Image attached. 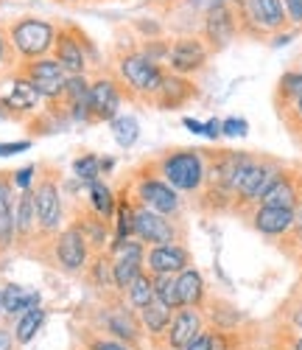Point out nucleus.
<instances>
[{
  "mask_svg": "<svg viewBox=\"0 0 302 350\" xmlns=\"http://www.w3.org/2000/svg\"><path fill=\"white\" fill-rule=\"evenodd\" d=\"M56 42V28L45 20H20L12 25V45L23 59H42Z\"/></svg>",
  "mask_w": 302,
  "mask_h": 350,
  "instance_id": "1",
  "label": "nucleus"
},
{
  "mask_svg": "<svg viewBox=\"0 0 302 350\" xmlns=\"http://www.w3.org/2000/svg\"><path fill=\"white\" fill-rule=\"evenodd\" d=\"M143 244L140 241H115L112 244V286L118 291H126L140 275H143Z\"/></svg>",
  "mask_w": 302,
  "mask_h": 350,
  "instance_id": "2",
  "label": "nucleus"
},
{
  "mask_svg": "<svg viewBox=\"0 0 302 350\" xmlns=\"http://www.w3.org/2000/svg\"><path fill=\"white\" fill-rule=\"evenodd\" d=\"M165 183L176 191H199L204 183V165L196 152H176L163 160Z\"/></svg>",
  "mask_w": 302,
  "mask_h": 350,
  "instance_id": "3",
  "label": "nucleus"
},
{
  "mask_svg": "<svg viewBox=\"0 0 302 350\" xmlns=\"http://www.w3.org/2000/svg\"><path fill=\"white\" fill-rule=\"evenodd\" d=\"M101 328H104V331H98L101 336L126 342V345H132V347H137L140 339H143L140 317L135 314V308H126L124 303L107 306V308L101 311Z\"/></svg>",
  "mask_w": 302,
  "mask_h": 350,
  "instance_id": "4",
  "label": "nucleus"
},
{
  "mask_svg": "<svg viewBox=\"0 0 302 350\" xmlns=\"http://www.w3.org/2000/svg\"><path fill=\"white\" fill-rule=\"evenodd\" d=\"M87 258H90V244L76 224L59 232V239L53 241V260L59 269L68 275H79L87 267Z\"/></svg>",
  "mask_w": 302,
  "mask_h": 350,
  "instance_id": "5",
  "label": "nucleus"
},
{
  "mask_svg": "<svg viewBox=\"0 0 302 350\" xmlns=\"http://www.w3.org/2000/svg\"><path fill=\"white\" fill-rule=\"evenodd\" d=\"M23 76L34 84V90L42 96V98H62L65 96V84H68V73L62 70V65H59L56 59H51V56H42V59H34L28 62Z\"/></svg>",
  "mask_w": 302,
  "mask_h": 350,
  "instance_id": "6",
  "label": "nucleus"
},
{
  "mask_svg": "<svg viewBox=\"0 0 302 350\" xmlns=\"http://www.w3.org/2000/svg\"><path fill=\"white\" fill-rule=\"evenodd\" d=\"M34 211L40 232H56L62 224V196L53 177H42L34 188Z\"/></svg>",
  "mask_w": 302,
  "mask_h": 350,
  "instance_id": "7",
  "label": "nucleus"
},
{
  "mask_svg": "<svg viewBox=\"0 0 302 350\" xmlns=\"http://www.w3.org/2000/svg\"><path fill=\"white\" fill-rule=\"evenodd\" d=\"M120 73H124V79L140 93H160V87H163L160 68L151 62L146 53L124 56V62H120Z\"/></svg>",
  "mask_w": 302,
  "mask_h": 350,
  "instance_id": "8",
  "label": "nucleus"
},
{
  "mask_svg": "<svg viewBox=\"0 0 302 350\" xmlns=\"http://www.w3.org/2000/svg\"><path fill=\"white\" fill-rule=\"evenodd\" d=\"M135 236L146 244L163 247V244H174L176 230L165 216L148 211V208H137L135 211Z\"/></svg>",
  "mask_w": 302,
  "mask_h": 350,
  "instance_id": "9",
  "label": "nucleus"
},
{
  "mask_svg": "<svg viewBox=\"0 0 302 350\" xmlns=\"http://www.w3.org/2000/svg\"><path fill=\"white\" fill-rule=\"evenodd\" d=\"M120 109V93L112 79L90 84V121H115Z\"/></svg>",
  "mask_w": 302,
  "mask_h": 350,
  "instance_id": "10",
  "label": "nucleus"
},
{
  "mask_svg": "<svg viewBox=\"0 0 302 350\" xmlns=\"http://www.w3.org/2000/svg\"><path fill=\"white\" fill-rule=\"evenodd\" d=\"M137 196L143 202V208L154 211L160 216H171L179 211V196L176 191L168 185V183H160V180H143L137 185Z\"/></svg>",
  "mask_w": 302,
  "mask_h": 350,
  "instance_id": "11",
  "label": "nucleus"
},
{
  "mask_svg": "<svg viewBox=\"0 0 302 350\" xmlns=\"http://www.w3.org/2000/svg\"><path fill=\"white\" fill-rule=\"evenodd\" d=\"M204 331V323H202V317H199V311L196 308H179V311H174V317H171V325H168V331H165V339H168V345L171 347H188L199 334Z\"/></svg>",
  "mask_w": 302,
  "mask_h": 350,
  "instance_id": "12",
  "label": "nucleus"
},
{
  "mask_svg": "<svg viewBox=\"0 0 302 350\" xmlns=\"http://www.w3.org/2000/svg\"><path fill=\"white\" fill-rule=\"evenodd\" d=\"M146 264L154 275H179L182 269H188L191 252L179 244H163V247H154L148 252Z\"/></svg>",
  "mask_w": 302,
  "mask_h": 350,
  "instance_id": "13",
  "label": "nucleus"
},
{
  "mask_svg": "<svg viewBox=\"0 0 302 350\" xmlns=\"http://www.w3.org/2000/svg\"><path fill=\"white\" fill-rule=\"evenodd\" d=\"M280 177L277 168H271V165H258L252 163V168L244 174V180H241L238 185V199L241 202H255V199H263V193L275 185V180Z\"/></svg>",
  "mask_w": 302,
  "mask_h": 350,
  "instance_id": "14",
  "label": "nucleus"
},
{
  "mask_svg": "<svg viewBox=\"0 0 302 350\" xmlns=\"http://www.w3.org/2000/svg\"><path fill=\"white\" fill-rule=\"evenodd\" d=\"M53 48H56V56H53V59L62 65V70H65L68 76H84L87 56H84L81 42H79L73 34H68V31H65V34H56Z\"/></svg>",
  "mask_w": 302,
  "mask_h": 350,
  "instance_id": "15",
  "label": "nucleus"
},
{
  "mask_svg": "<svg viewBox=\"0 0 302 350\" xmlns=\"http://www.w3.org/2000/svg\"><path fill=\"white\" fill-rule=\"evenodd\" d=\"M252 168V160L247 154H224L213 171V180L219 183L221 191L227 193H235L241 180H244V174Z\"/></svg>",
  "mask_w": 302,
  "mask_h": 350,
  "instance_id": "16",
  "label": "nucleus"
},
{
  "mask_svg": "<svg viewBox=\"0 0 302 350\" xmlns=\"http://www.w3.org/2000/svg\"><path fill=\"white\" fill-rule=\"evenodd\" d=\"M40 306V291L34 288H25V286H17V283H9L3 288V317L6 319H14V317H23L25 311H31Z\"/></svg>",
  "mask_w": 302,
  "mask_h": 350,
  "instance_id": "17",
  "label": "nucleus"
},
{
  "mask_svg": "<svg viewBox=\"0 0 302 350\" xmlns=\"http://www.w3.org/2000/svg\"><path fill=\"white\" fill-rule=\"evenodd\" d=\"M14 183L0 174V250L12 247L14 241V196H12Z\"/></svg>",
  "mask_w": 302,
  "mask_h": 350,
  "instance_id": "18",
  "label": "nucleus"
},
{
  "mask_svg": "<svg viewBox=\"0 0 302 350\" xmlns=\"http://www.w3.org/2000/svg\"><path fill=\"white\" fill-rule=\"evenodd\" d=\"M204 48L196 42V40H179L174 48H171V68L176 73H193L204 65Z\"/></svg>",
  "mask_w": 302,
  "mask_h": 350,
  "instance_id": "19",
  "label": "nucleus"
},
{
  "mask_svg": "<svg viewBox=\"0 0 302 350\" xmlns=\"http://www.w3.org/2000/svg\"><path fill=\"white\" fill-rule=\"evenodd\" d=\"M297 224V213L294 211H286V208H260L255 213V227L266 236H280V232L291 230Z\"/></svg>",
  "mask_w": 302,
  "mask_h": 350,
  "instance_id": "20",
  "label": "nucleus"
},
{
  "mask_svg": "<svg viewBox=\"0 0 302 350\" xmlns=\"http://www.w3.org/2000/svg\"><path fill=\"white\" fill-rule=\"evenodd\" d=\"M176 291H179L182 308H199L204 303V278L188 267L176 275Z\"/></svg>",
  "mask_w": 302,
  "mask_h": 350,
  "instance_id": "21",
  "label": "nucleus"
},
{
  "mask_svg": "<svg viewBox=\"0 0 302 350\" xmlns=\"http://www.w3.org/2000/svg\"><path fill=\"white\" fill-rule=\"evenodd\" d=\"M40 98H42V96L34 90V84L28 81L25 76H17V79L12 81L9 96L3 98V107L12 109V112H31V109H37Z\"/></svg>",
  "mask_w": 302,
  "mask_h": 350,
  "instance_id": "22",
  "label": "nucleus"
},
{
  "mask_svg": "<svg viewBox=\"0 0 302 350\" xmlns=\"http://www.w3.org/2000/svg\"><path fill=\"white\" fill-rule=\"evenodd\" d=\"M37 227V211H34V191H20L14 202V239H28Z\"/></svg>",
  "mask_w": 302,
  "mask_h": 350,
  "instance_id": "23",
  "label": "nucleus"
},
{
  "mask_svg": "<svg viewBox=\"0 0 302 350\" xmlns=\"http://www.w3.org/2000/svg\"><path fill=\"white\" fill-rule=\"evenodd\" d=\"M137 317H140L143 334H148V336H154V339H157V336H163V334L168 331L174 311H171V308H165L160 300H151L146 308H140V311H137Z\"/></svg>",
  "mask_w": 302,
  "mask_h": 350,
  "instance_id": "24",
  "label": "nucleus"
},
{
  "mask_svg": "<svg viewBox=\"0 0 302 350\" xmlns=\"http://www.w3.org/2000/svg\"><path fill=\"white\" fill-rule=\"evenodd\" d=\"M247 6L260 28H277L283 23V3L280 0H247Z\"/></svg>",
  "mask_w": 302,
  "mask_h": 350,
  "instance_id": "25",
  "label": "nucleus"
},
{
  "mask_svg": "<svg viewBox=\"0 0 302 350\" xmlns=\"http://www.w3.org/2000/svg\"><path fill=\"white\" fill-rule=\"evenodd\" d=\"M207 37L213 40L216 45H227L232 40V17L224 6H216L210 9V17H207Z\"/></svg>",
  "mask_w": 302,
  "mask_h": 350,
  "instance_id": "26",
  "label": "nucleus"
},
{
  "mask_svg": "<svg viewBox=\"0 0 302 350\" xmlns=\"http://www.w3.org/2000/svg\"><path fill=\"white\" fill-rule=\"evenodd\" d=\"M260 202H263L266 208H286V211H294V205H297V191H294V185H291L286 177H277L275 185H271V188L263 193Z\"/></svg>",
  "mask_w": 302,
  "mask_h": 350,
  "instance_id": "27",
  "label": "nucleus"
},
{
  "mask_svg": "<svg viewBox=\"0 0 302 350\" xmlns=\"http://www.w3.org/2000/svg\"><path fill=\"white\" fill-rule=\"evenodd\" d=\"M42 323H45V308L42 306L25 311L23 317H17V323H14V339H17V345H28V342H31L37 336V331L42 328Z\"/></svg>",
  "mask_w": 302,
  "mask_h": 350,
  "instance_id": "28",
  "label": "nucleus"
},
{
  "mask_svg": "<svg viewBox=\"0 0 302 350\" xmlns=\"http://www.w3.org/2000/svg\"><path fill=\"white\" fill-rule=\"evenodd\" d=\"M90 205H93V213L101 216L104 221L115 216V196L104 183H90Z\"/></svg>",
  "mask_w": 302,
  "mask_h": 350,
  "instance_id": "29",
  "label": "nucleus"
},
{
  "mask_svg": "<svg viewBox=\"0 0 302 350\" xmlns=\"http://www.w3.org/2000/svg\"><path fill=\"white\" fill-rule=\"evenodd\" d=\"M154 300H160L165 308L179 311V291H176V275H154Z\"/></svg>",
  "mask_w": 302,
  "mask_h": 350,
  "instance_id": "30",
  "label": "nucleus"
},
{
  "mask_svg": "<svg viewBox=\"0 0 302 350\" xmlns=\"http://www.w3.org/2000/svg\"><path fill=\"white\" fill-rule=\"evenodd\" d=\"M126 297H129V306L135 311L146 308L151 300H154V278L151 275H140L129 288H126Z\"/></svg>",
  "mask_w": 302,
  "mask_h": 350,
  "instance_id": "31",
  "label": "nucleus"
},
{
  "mask_svg": "<svg viewBox=\"0 0 302 350\" xmlns=\"http://www.w3.org/2000/svg\"><path fill=\"white\" fill-rule=\"evenodd\" d=\"M137 135H140V126H137V121L132 118V115H118V118L112 121V137H115V143L120 146V149L135 146Z\"/></svg>",
  "mask_w": 302,
  "mask_h": 350,
  "instance_id": "32",
  "label": "nucleus"
},
{
  "mask_svg": "<svg viewBox=\"0 0 302 350\" xmlns=\"http://www.w3.org/2000/svg\"><path fill=\"white\" fill-rule=\"evenodd\" d=\"M73 174L81 180V183H96L98 174H101V160L96 154H81L76 163H73Z\"/></svg>",
  "mask_w": 302,
  "mask_h": 350,
  "instance_id": "33",
  "label": "nucleus"
},
{
  "mask_svg": "<svg viewBox=\"0 0 302 350\" xmlns=\"http://www.w3.org/2000/svg\"><path fill=\"white\" fill-rule=\"evenodd\" d=\"M79 230H81V236L87 239V244H93V247H104V241H107V227H104V219L101 216H96V219H84L81 224H76Z\"/></svg>",
  "mask_w": 302,
  "mask_h": 350,
  "instance_id": "34",
  "label": "nucleus"
},
{
  "mask_svg": "<svg viewBox=\"0 0 302 350\" xmlns=\"http://www.w3.org/2000/svg\"><path fill=\"white\" fill-rule=\"evenodd\" d=\"M81 342H84V350H137L126 342H118V339H109L101 334H84Z\"/></svg>",
  "mask_w": 302,
  "mask_h": 350,
  "instance_id": "35",
  "label": "nucleus"
},
{
  "mask_svg": "<svg viewBox=\"0 0 302 350\" xmlns=\"http://www.w3.org/2000/svg\"><path fill=\"white\" fill-rule=\"evenodd\" d=\"M135 236V211L126 205V202H120L118 205V239L115 241H126Z\"/></svg>",
  "mask_w": 302,
  "mask_h": 350,
  "instance_id": "36",
  "label": "nucleus"
},
{
  "mask_svg": "<svg viewBox=\"0 0 302 350\" xmlns=\"http://www.w3.org/2000/svg\"><path fill=\"white\" fill-rule=\"evenodd\" d=\"M160 93L165 96V107H171V104H179V101L188 96V84L179 81V79H163Z\"/></svg>",
  "mask_w": 302,
  "mask_h": 350,
  "instance_id": "37",
  "label": "nucleus"
},
{
  "mask_svg": "<svg viewBox=\"0 0 302 350\" xmlns=\"http://www.w3.org/2000/svg\"><path fill=\"white\" fill-rule=\"evenodd\" d=\"M93 283L96 286H112V258H104L98 255L96 264H93Z\"/></svg>",
  "mask_w": 302,
  "mask_h": 350,
  "instance_id": "38",
  "label": "nucleus"
},
{
  "mask_svg": "<svg viewBox=\"0 0 302 350\" xmlns=\"http://www.w3.org/2000/svg\"><path fill=\"white\" fill-rule=\"evenodd\" d=\"M280 87H283V93L299 98V96H302V73H286V76L280 79Z\"/></svg>",
  "mask_w": 302,
  "mask_h": 350,
  "instance_id": "39",
  "label": "nucleus"
},
{
  "mask_svg": "<svg viewBox=\"0 0 302 350\" xmlns=\"http://www.w3.org/2000/svg\"><path fill=\"white\" fill-rule=\"evenodd\" d=\"M221 135H227V137H244L247 135V121L244 118H227V121H221Z\"/></svg>",
  "mask_w": 302,
  "mask_h": 350,
  "instance_id": "40",
  "label": "nucleus"
},
{
  "mask_svg": "<svg viewBox=\"0 0 302 350\" xmlns=\"http://www.w3.org/2000/svg\"><path fill=\"white\" fill-rule=\"evenodd\" d=\"M34 165H25V168H20L17 174H14V177H12V183L20 188V191H28V188H31V180H34Z\"/></svg>",
  "mask_w": 302,
  "mask_h": 350,
  "instance_id": "41",
  "label": "nucleus"
},
{
  "mask_svg": "<svg viewBox=\"0 0 302 350\" xmlns=\"http://www.w3.org/2000/svg\"><path fill=\"white\" fill-rule=\"evenodd\" d=\"M28 149H31V140H17V143H0V157H12V154L28 152Z\"/></svg>",
  "mask_w": 302,
  "mask_h": 350,
  "instance_id": "42",
  "label": "nucleus"
},
{
  "mask_svg": "<svg viewBox=\"0 0 302 350\" xmlns=\"http://www.w3.org/2000/svg\"><path fill=\"white\" fill-rule=\"evenodd\" d=\"M185 350H213V334H210V331H202Z\"/></svg>",
  "mask_w": 302,
  "mask_h": 350,
  "instance_id": "43",
  "label": "nucleus"
},
{
  "mask_svg": "<svg viewBox=\"0 0 302 350\" xmlns=\"http://www.w3.org/2000/svg\"><path fill=\"white\" fill-rule=\"evenodd\" d=\"M17 339H14V331L9 325H0V350H17Z\"/></svg>",
  "mask_w": 302,
  "mask_h": 350,
  "instance_id": "44",
  "label": "nucleus"
},
{
  "mask_svg": "<svg viewBox=\"0 0 302 350\" xmlns=\"http://www.w3.org/2000/svg\"><path fill=\"white\" fill-rule=\"evenodd\" d=\"M286 9H288V17L294 23H302V0H283Z\"/></svg>",
  "mask_w": 302,
  "mask_h": 350,
  "instance_id": "45",
  "label": "nucleus"
},
{
  "mask_svg": "<svg viewBox=\"0 0 302 350\" xmlns=\"http://www.w3.org/2000/svg\"><path fill=\"white\" fill-rule=\"evenodd\" d=\"M219 135H221V121H207L204 124V137H213L216 140Z\"/></svg>",
  "mask_w": 302,
  "mask_h": 350,
  "instance_id": "46",
  "label": "nucleus"
},
{
  "mask_svg": "<svg viewBox=\"0 0 302 350\" xmlns=\"http://www.w3.org/2000/svg\"><path fill=\"white\" fill-rule=\"evenodd\" d=\"M182 124H185V126H188L193 135H204V124H199V121H193V118H185Z\"/></svg>",
  "mask_w": 302,
  "mask_h": 350,
  "instance_id": "47",
  "label": "nucleus"
},
{
  "mask_svg": "<svg viewBox=\"0 0 302 350\" xmlns=\"http://www.w3.org/2000/svg\"><path fill=\"white\" fill-rule=\"evenodd\" d=\"M291 323H294V328H297V331L302 334V308H297V311H294V317H291Z\"/></svg>",
  "mask_w": 302,
  "mask_h": 350,
  "instance_id": "48",
  "label": "nucleus"
},
{
  "mask_svg": "<svg viewBox=\"0 0 302 350\" xmlns=\"http://www.w3.org/2000/svg\"><path fill=\"white\" fill-rule=\"evenodd\" d=\"M196 6H210V9H216V6H221V0H193Z\"/></svg>",
  "mask_w": 302,
  "mask_h": 350,
  "instance_id": "49",
  "label": "nucleus"
},
{
  "mask_svg": "<svg viewBox=\"0 0 302 350\" xmlns=\"http://www.w3.org/2000/svg\"><path fill=\"white\" fill-rule=\"evenodd\" d=\"M3 56H6V42H3V37H0V65H3Z\"/></svg>",
  "mask_w": 302,
  "mask_h": 350,
  "instance_id": "50",
  "label": "nucleus"
},
{
  "mask_svg": "<svg viewBox=\"0 0 302 350\" xmlns=\"http://www.w3.org/2000/svg\"><path fill=\"white\" fill-rule=\"evenodd\" d=\"M0 319H3V288H0Z\"/></svg>",
  "mask_w": 302,
  "mask_h": 350,
  "instance_id": "51",
  "label": "nucleus"
},
{
  "mask_svg": "<svg viewBox=\"0 0 302 350\" xmlns=\"http://www.w3.org/2000/svg\"><path fill=\"white\" fill-rule=\"evenodd\" d=\"M294 101H297V112L302 115V96H299V98H294Z\"/></svg>",
  "mask_w": 302,
  "mask_h": 350,
  "instance_id": "52",
  "label": "nucleus"
},
{
  "mask_svg": "<svg viewBox=\"0 0 302 350\" xmlns=\"http://www.w3.org/2000/svg\"><path fill=\"white\" fill-rule=\"evenodd\" d=\"M294 350H302V336H299V339L294 342Z\"/></svg>",
  "mask_w": 302,
  "mask_h": 350,
  "instance_id": "53",
  "label": "nucleus"
}]
</instances>
